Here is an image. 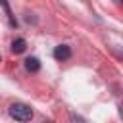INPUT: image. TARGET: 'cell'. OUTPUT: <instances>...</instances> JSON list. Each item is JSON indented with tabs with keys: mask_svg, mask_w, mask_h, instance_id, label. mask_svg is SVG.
<instances>
[{
	"mask_svg": "<svg viewBox=\"0 0 123 123\" xmlns=\"http://www.w3.org/2000/svg\"><path fill=\"white\" fill-rule=\"evenodd\" d=\"M10 115L13 119H17V121H29L33 117V110L23 102H13L10 106Z\"/></svg>",
	"mask_w": 123,
	"mask_h": 123,
	"instance_id": "obj_1",
	"label": "cell"
},
{
	"mask_svg": "<svg viewBox=\"0 0 123 123\" xmlns=\"http://www.w3.org/2000/svg\"><path fill=\"white\" fill-rule=\"evenodd\" d=\"M54 58H56L58 62H65V60H69V58H71V48H69L67 44H60V46H56V48H54Z\"/></svg>",
	"mask_w": 123,
	"mask_h": 123,
	"instance_id": "obj_2",
	"label": "cell"
},
{
	"mask_svg": "<svg viewBox=\"0 0 123 123\" xmlns=\"http://www.w3.org/2000/svg\"><path fill=\"white\" fill-rule=\"evenodd\" d=\"M25 69H27L29 73H37V71L40 69V62H38L37 58H27V60H25Z\"/></svg>",
	"mask_w": 123,
	"mask_h": 123,
	"instance_id": "obj_3",
	"label": "cell"
},
{
	"mask_svg": "<svg viewBox=\"0 0 123 123\" xmlns=\"http://www.w3.org/2000/svg\"><path fill=\"white\" fill-rule=\"evenodd\" d=\"M25 48H27L25 38H15V40L12 42V52H13V54H21V52H25Z\"/></svg>",
	"mask_w": 123,
	"mask_h": 123,
	"instance_id": "obj_4",
	"label": "cell"
},
{
	"mask_svg": "<svg viewBox=\"0 0 123 123\" xmlns=\"http://www.w3.org/2000/svg\"><path fill=\"white\" fill-rule=\"evenodd\" d=\"M0 6L4 8V12H6V15H8V21H10V25H12V27H17V21H15V17H13V13H12L10 6H8V2H6V0H0Z\"/></svg>",
	"mask_w": 123,
	"mask_h": 123,
	"instance_id": "obj_5",
	"label": "cell"
}]
</instances>
